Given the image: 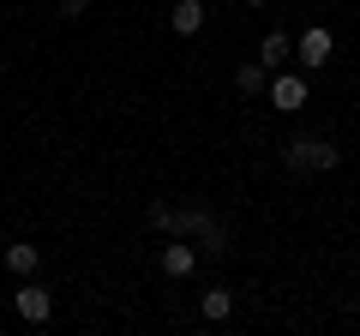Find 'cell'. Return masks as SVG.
Listing matches in <instances>:
<instances>
[{
  "label": "cell",
  "instance_id": "cell-1",
  "mask_svg": "<svg viewBox=\"0 0 360 336\" xmlns=\"http://www.w3.org/2000/svg\"><path fill=\"white\" fill-rule=\"evenodd\" d=\"M283 162L295 168V174H312V168H336V162H342V150H336L330 138H288Z\"/></svg>",
  "mask_w": 360,
  "mask_h": 336
},
{
  "label": "cell",
  "instance_id": "cell-2",
  "mask_svg": "<svg viewBox=\"0 0 360 336\" xmlns=\"http://www.w3.org/2000/svg\"><path fill=\"white\" fill-rule=\"evenodd\" d=\"M336 54V37L324 25H312V30H300V42H295V60H300V72H319L324 60Z\"/></svg>",
  "mask_w": 360,
  "mask_h": 336
},
{
  "label": "cell",
  "instance_id": "cell-3",
  "mask_svg": "<svg viewBox=\"0 0 360 336\" xmlns=\"http://www.w3.org/2000/svg\"><path fill=\"white\" fill-rule=\"evenodd\" d=\"M13 306H18V318H25V324H49L54 318V295L37 283V276H25V288L13 295Z\"/></svg>",
  "mask_w": 360,
  "mask_h": 336
},
{
  "label": "cell",
  "instance_id": "cell-4",
  "mask_svg": "<svg viewBox=\"0 0 360 336\" xmlns=\"http://www.w3.org/2000/svg\"><path fill=\"white\" fill-rule=\"evenodd\" d=\"M264 91H270V103L283 108V115H295V108H307V72H288V66H283Z\"/></svg>",
  "mask_w": 360,
  "mask_h": 336
},
{
  "label": "cell",
  "instance_id": "cell-5",
  "mask_svg": "<svg viewBox=\"0 0 360 336\" xmlns=\"http://www.w3.org/2000/svg\"><path fill=\"white\" fill-rule=\"evenodd\" d=\"M288 60H295V37H288V30H270V37L258 42V66H264V72H283Z\"/></svg>",
  "mask_w": 360,
  "mask_h": 336
},
{
  "label": "cell",
  "instance_id": "cell-6",
  "mask_svg": "<svg viewBox=\"0 0 360 336\" xmlns=\"http://www.w3.org/2000/svg\"><path fill=\"white\" fill-rule=\"evenodd\" d=\"M162 271H168V276H180V283H186V276L198 271V252L186 246V234H174V240L162 246Z\"/></svg>",
  "mask_w": 360,
  "mask_h": 336
},
{
  "label": "cell",
  "instance_id": "cell-7",
  "mask_svg": "<svg viewBox=\"0 0 360 336\" xmlns=\"http://www.w3.org/2000/svg\"><path fill=\"white\" fill-rule=\"evenodd\" d=\"M168 25H174V37H198L205 30V0H180L168 13Z\"/></svg>",
  "mask_w": 360,
  "mask_h": 336
},
{
  "label": "cell",
  "instance_id": "cell-8",
  "mask_svg": "<svg viewBox=\"0 0 360 336\" xmlns=\"http://www.w3.org/2000/svg\"><path fill=\"white\" fill-rule=\"evenodd\" d=\"M37 264H42V252H37L30 240H13V246H6V271H13V276H37Z\"/></svg>",
  "mask_w": 360,
  "mask_h": 336
},
{
  "label": "cell",
  "instance_id": "cell-9",
  "mask_svg": "<svg viewBox=\"0 0 360 336\" xmlns=\"http://www.w3.org/2000/svg\"><path fill=\"white\" fill-rule=\"evenodd\" d=\"M264 84H270V72L258 60H246V66H234V91L240 96H264Z\"/></svg>",
  "mask_w": 360,
  "mask_h": 336
},
{
  "label": "cell",
  "instance_id": "cell-10",
  "mask_svg": "<svg viewBox=\"0 0 360 336\" xmlns=\"http://www.w3.org/2000/svg\"><path fill=\"white\" fill-rule=\"evenodd\" d=\"M198 312H205L210 324H222V318L234 312V295H229V288H205V300H198Z\"/></svg>",
  "mask_w": 360,
  "mask_h": 336
},
{
  "label": "cell",
  "instance_id": "cell-11",
  "mask_svg": "<svg viewBox=\"0 0 360 336\" xmlns=\"http://www.w3.org/2000/svg\"><path fill=\"white\" fill-rule=\"evenodd\" d=\"M144 222L168 234V222H174V205H168V198H150V210H144Z\"/></svg>",
  "mask_w": 360,
  "mask_h": 336
},
{
  "label": "cell",
  "instance_id": "cell-12",
  "mask_svg": "<svg viewBox=\"0 0 360 336\" xmlns=\"http://www.w3.org/2000/svg\"><path fill=\"white\" fill-rule=\"evenodd\" d=\"M90 13V0H60V18H84Z\"/></svg>",
  "mask_w": 360,
  "mask_h": 336
},
{
  "label": "cell",
  "instance_id": "cell-13",
  "mask_svg": "<svg viewBox=\"0 0 360 336\" xmlns=\"http://www.w3.org/2000/svg\"><path fill=\"white\" fill-rule=\"evenodd\" d=\"M246 6H264V0H246Z\"/></svg>",
  "mask_w": 360,
  "mask_h": 336
}]
</instances>
